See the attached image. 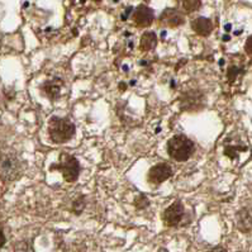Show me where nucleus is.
I'll return each instance as SVG.
<instances>
[{
	"mask_svg": "<svg viewBox=\"0 0 252 252\" xmlns=\"http://www.w3.org/2000/svg\"><path fill=\"white\" fill-rule=\"evenodd\" d=\"M237 227L242 232L252 229V214L249 209H242L237 213Z\"/></svg>",
	"mask_w": 252,
	"mask_h": 252,
	"instance_id": "11",
	"label": "nucleus"
},
{
	"mask_svg": "<svg viewBox=\"0 0 252 252\" xmlns=\"http://www.w3.org/2000/svg\"><path fill=\"white\" fill-rule=\"evenodd\" d=\"M191 28L194 30V32L198 33L199 36L207 37L213 31V23H212L211 19L204 18V17H199V18L194 19L191 22Z\"/></svg>",
	"mask_w": 252,
	"mask_h": 252,
	"instance_id": "10",
	"label": "nucleus"
},
{
	"mask_svg": "<svg viewBox=\"0 0 252 252\" xmlns=\"http://www.w3.org/2000/svg\"><path fill=\"white\" fill-rule=\"evenodd\" d=\"M167 152L174 160L184 162L193 155L194 143L183 134L174 136L167 143Z\"/></svg>",
	"mask_w": 252,
	"mask_h": 252,
	"instance_id": "1",
	"label": "nucleus"
},
{
	"mask_svg": "<svg viewBox=\"0 0 252 252\" xmlns=\"http://www.w3.org/2000/svg\"><path fill=\"white\" fill-rule=\"evenodd\" d=\"M183 216H184V207L181 204V202H175L172 203L169 208H167L165 213H163V220L170 227H174V225L179 224L181 220H183Z\"/></svg>",
	"mask_w": 252,
	"mask_h": 252,
	"instance_id": "7",
	"label": "nucleus"
},
{
	"mask_svg": "<svg viewBox=\"0 0 252 252\" xmlns=\"http://www.w3.org/2000/svg\"><path fill=\"white\" fill-rule=\"evenodd\" d=\"M48 133L55 143H65L75 134V126L67 119L54 117L50 121Z\"/></svg>",
	"mask_w": 252,
	"mask_h": 252,
	"instance_id": "2",
	"label": "nucleus"
},
{
	"mask_svg": "<svg viewBox=\"0 0 252 252\" xmlns=\"http://www.w3.org/2000/svg\"><path fill=\"white\" fill-rule=\"evenodd\" d=\"M0 47H1V37H0Z\"/></svg>",
	"mask_w": 252,
	"mask_h": 252,
	"instance_id": "19",
	"label": "nucleus"
},
{
	"mask_svg": "<svg viewBox=\"0 0 252 252\" xmlns=\"http://www.w3.org/2000/svg\"><path fill=\"white\" fill-rule=\"evenodd\" d=\"M183 6L189 13L196 12L202 6V0H183Z\"/></svg>",
	"mask_w": 252,
	"mask_h": 252,
	"instance_id": "14",
	"label": "nucleus"
},
{
	"mask_svg": "<svg viewBox=\"0 0 252 252\" xmlns=\"http://www.w3.org/2000/svg\"><path fill=\"white\" fill-rule=\"evenodd\" d=\"M14 252H34L33 251L31 243L27 242V241H21L15 245Z\"/></svg>",
	"mask_w": 252,
	"mask_h": 252,
	"instance_id": "15",
	"label": "nucleus"
},
{
	"mask_svg": "<svg viewBox=\"0 0 252 252\" xmlns=\"http://www.w3.org/2000/svg\"><path fill=\"white\" fill-rule=\"evenodd\" d=\"M61 81L60 80H52L48 81L45 85V92L48 96H51V99H55L59 96L60 90H61Z\"/></svg>",
	"mask_w": 252,
	"mask_h": 252,
	"instance_id": "13",
	"label": "nucleus"
},
{
	"mask_svg": "<svg viewBox=\"0 0 252 252\" xmlns=\"http://www.w3.org/2000/svg\"><path fill=\"white\" fill-rule=\"evenodd\" d=\"M208 252H227L225 251V249H223V247H216V249L211 250V251Z\"/></svg>",
	"mask_w": 252,
	"mask_h": 252,
	"instance_id": "18",
	"label": "nucleus"
},
{
	"mask_svg": "<svg viewBox=\"0 0 252 252\" xmlns=\"http://www.w3.org/2000/svg\"><path fill=\"white\" fill-rule=\"evenodd\" d=\"M158 45V36L156 33L154 32H146L143 33L142 38H141L140 47L141 50L145 51V52H149V51H152Z\"/></svg>",
	"mask_w": 252,
	"mask_h": 252,
	"instance_id": "12",
	"label": "nucleus"
},
{
	"mask_svg": "<svg viewBox=\"0 0 252 252\" xmlns=\"http://www.w3.org/2000/svg\"><path fill=\"white\" fill-rule=\"evenodd\" d=\"M4 243H5V237H4L3 232L0 231V249L4 246Z\"/></svg>",
	"mask_w": 252,
	"mask_h": 252,
	"instance_id": "17",
	"label": "nucleus"
},
{
	"mask_svg": "<svg viewBox=\"0 0 252 252\" xmlns=\"http://www.w3.org/2000/svg\"><path fill=\"white\" fill-rule=\"evenodd\" d=\"M52 170H59L63 174L66 181H75L79 176V162L71 155L63 154L60 156V162L57 165H52Z\"/></svg>",
	"mask_w": 252,
	"mask_h": 252,
	"instance_id": "4",
	"label": "nucleus"
},
{
	"mask_svg": "<svg viewBox=\"0 0 252 252\" xmlns=\"http://www.w3.org/2000/svg\"><path fill=\"white\" fill-rule=\"evenodd\" d=\"M245 50L249 55H252V36L249 37L246 41V45H245Z\"/></svg>",
	"mask_w": 252,
	"mask_h": 252,
	"instance_id": "16",
	"label": "nucleus"
},
{
	"mask_svg": "<svg viewBox=\"0 0 252 252\" xmlns=\"http://www.w3.org/2000/svg\"><path fill=\"white\" fill-rule=\"evenodd\" d=\"M172 176V169L169 163H158L155 165L149 172V180L152 184H161Z\"/></svg>",
	"mask_w": 252,
	"mask_h": 252,
	"instance_id": "6",
	"label": "nucleus"
},
{
	"mask_svg": "<svg viewBox=\"0 0 252 252\" xmlns=\"http://www.w3.org/2000/svg\"><path fill=\"white\" fill-rule=\"evenodd\" d=\"M154 12H152V9H150L149 6L140 5L134 10L133 21L138 27H149V26L152 24V22H154Z\"/></svg>",
	"mask_w": 252,
	"mask_h": 252,
	"instance_id": "8",
	"label": "nucleus"
},
{
	"mask_svg": "<svg viewBox=\"0 0 252 252\" xmlns=\"http://www.w3.org/2000/svg\"><path fill=\"white\" fill-rule=\"evenodd\" d=\"M22 163L14 155H4L0 158V178L3 180L13 181L18 179L22 174Z\"/></svg>",
	"mask_w": 252,
	"mask_h": 252,
	"instance_id": "3",
	"label": "nucleus"
},
{
	"mask_svg": "<svg viewBox=\"0 0 252 252\" xmlns=\"http://www.w3.org/2000/svg\"><path fill=\"white\" fill-rule=\"evenodd\" d=\"M160 21L161 23L167 26V27L175 28L181 26V24H184L185 17L183 13L176 9H166L163 10V13L161 14Z\"/></svg>",
	"mask_w": 252,
	"mask_h": 252,
	"instance_id": "9",
	"label": "nucleus"
},
{
	"mask_svg": "<svg viewBox=\"0 0 252 252\" xmlns=\"http://www.w3.org/2000/svg\"><path fill=\"white\" fill-rule=\"evenodd\" d=\"M204 96L198 90H190L181 96V108L185 110H198L203 107Z\"/></svg>",
	"mask_w": 252,
	"mask_h": 252,
	"instance_id": "5",
	"label": "nucleus"
}]
</instances>
